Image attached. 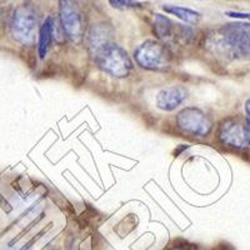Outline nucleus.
Masks as SVG:
<instances>
[{"instance_id": "obj_1", "label": "nucleus", "mask_w": 250, "mask_h": 250, "mask_svg": "<svg viewBox=\"0 0 250 250\" xmlns=\"http://www.w3.org/2000/svg\"><path fill=\"white\" fill-rule=\"evenodd\" d=\"M208 45L227 59H250V24H225L209 37Z\"/></svg>"}, {"instance_id": "obj_2", "label": "nucleus", "mask_w": 250, "mask_h": 250, "mask_svg": "<svg viewBox=\"0 0 250 250\" xmlns=\"http://www.w3.org/2000/svg\"><path fill=\"white\" fill-rule=\"evenodd\" d=\"M98 66L114 78H126L133 69V62L126 50L115 43H110L95 55Z\"/></svg>"}, {"instance_id": "obj_3", "label": "nucleus", "mask_w": 250, "mask_h": 250, "mask_svg": "<svg viewBox=\"0 0 250 250\" xmlns=\"http://www.w3.org/2000/svg\"><path fill=\"white\" fill-rule=\"evenodd\" d=\"M38 31V20L34 9L30 5H20L15 10L10 23L13 39L20 45L30 46L35 43Z\"/></svg>"}, {"instance_id": "obj_4", "label": "nucleus", "mask_w": 250, "mask_h": 250, "mask_svg": "<svg viewBox=\"0 0 250 250\" xmlns=\"http://www.w3.org/2000/svg\"><path fill=\"white\" fill-rule=\"evenodd\" d=\"M138 65L148 70H164L170 66L171 53L167 46L156 40H146L134 51Z\"/></svg>"}, {"instance_id": "obj_5", "label": "nucleus", "mask_w": 250, "mask_h": 250, "mask_svg": "<svg viewBox=\"0 0 250 250\" xmlns=\"http://www.w3.org/2000/svg\"><path fill=\"white\" fill-rule=\"evenodd\" d=\"M59 18L62 30L73 43H80L85 35V18L75 0H59Z\"/></svg>"}, {"instance_id": "obj_6", "label": "nucleus", "mask_w": 250, "mask_h": 250, "mask_svg": "<svg viewBox=\"0 0 250 250\" xmlns=\"http://www.w3.org/2000/svg\"><path fill=\"white\" fill-rule=\"evenodd\" d=\"M218 137L223 144L235 149L250 146V119L228 118L220 124Z\"/></svg>"}, {"instance_id": "obj_7", "label": "nucleus", "mask_w": 250, "mask_h": 250, "mask_svg": "<svg viewBox=\"0 0 250 250\" xmlns=\"http://www.w3.org/2000/svg\"><path fill=\"white\" fill-rule=\"evenodd\" d=\"M176 123L184 133L195 137H207L213 128L210 119L205 115L204 111L194 106L183 109L176 117Z\"/></svg>"}, {"instance_id": "obj_8", "label": "nucleus", "mask_w": 250, "mask_h": 250, "mask_svg": "<svg viewBox=\"0 0 250 250\" xmlns=\"http://www.w3.org/2000/svg\"><path fill=\"white\" fill-rule=\"evenodd\" d=\"M188 98V90L183 86L174 85L162 89L156 95V106L160 110L173 111L180 106Z\"/></svg>"}, {"instance_id": "obj_9", "label": "nucleus", "mask_w": 250, "mask_h": 250, "mask_svg": "<svg viewBox=\"0 0 250 250\" xmlns=\"http://www.w3.org/2000/svg\"><path fill=\"white\" fill-rule=\"evenodd\" d=\"M111 37H113V29L108 24L100 23L91 26L88 35V45L90 54L95 57L102 49L113 43Z\"/></svg>"}, {"instance_id": "obj_10", "label": "nucleus", "mask_w": 250, "mask_h": 250, "mask_svg": "<svg viewBox=\"0 0 250 250\" xmlns=\"http://www.w3.org/2000/svg\"><path fill=\"white\" fill-rule=\"evenodd\" d=\"M163 10L165 13H168V14L175 15L176 18H179L180 20H183L184 23L188 24H196L200 20V18H202L199 12L193 10L190 8H185V6L167 4V5L163 6Z\"/></svg>"}, {"instance_id": "obj_11", "label": "nucleus", "mask_w": 250, "mask_h": 250, "mask_svg": "<svg viewBox=\"0 0 250 250\" xmlns=\"http://www.w3.org/2000/svg\"><path fill=\"white\" fill-rule=\"evenodd\" d=\"M176 26H178V24L174 25V23L168 17L162 14H155V18H154V30H155V34L158 35L159 39H171L174 37V31H175Z\"/></svg>"}, {"instance_id": "obj_12", "label": "nucleus", "mask_w": 250, "mask_h": 250, "mask_svg": "<svg viewBox=\"0 0 250 250\" xmlns=\"http://www.w3.org/2000/svg\"><path fill=\"white\" fill-rule=\"evenodd\" d=\"M53 31H54V21H53L51 17H49L46 18L39 30V55L42 59L48 54L51 39H53Z\"/></svg>"}, {"instance_id": "obj_13", "label": "nucleus", "mask_w": 250, "mask_h": 250, "mask_svg": "<svg viewBox=\"0 0 250 250\" xmlns=\"http://www.w3.org/2000/svg\"><path fill=\"white\" fill-rule=\"evenodd\" d=\"M109 3L118 9H135L143 6V4L137 0H109Z\"/></svg>"}, {"instance_id": "obj_14", "label": "nucleus", "mask_w": 250, "mask_h": 250, "mask_svg": "<svg viewBox=\"0 0 250 250\" xmlns=\"http://www.w3.org/2000/svg\"><path fill=\"white\" fill-rule=\"evenodd\" d=\"M225 14L230 18H236V19H248L250 20V13H239V12H227Z\"/></svg>"}, {"instance_id": "obj_15", "label": "nucleus", "mask_w": 250, "mask_h": 250, "mask_svg": "<svg viewBox=\"0 0 250 250\" xmlns=\"http://www.w3.org/2000/svg\"><path fill=\"white\" fill-rule=\"evenodd\" d=\"M245 111H247L248 117L250 119V99L247 100V103H245Z\"/></svg>"}, {"instance_id": "obj_16", "label": "nucleus", "mask_w": 250, "mask_h": 250, "mask_svg": "<svg viewBox=\"0 0 250 250\" xmlns=\"http://www.w3.org/2000/svg\"><path fill=\"white\" fill-rule=\"evenodd\" d=\"M175 250H187V249H183V248H178V249H175Z\"/></svg>"}]
</instances>
